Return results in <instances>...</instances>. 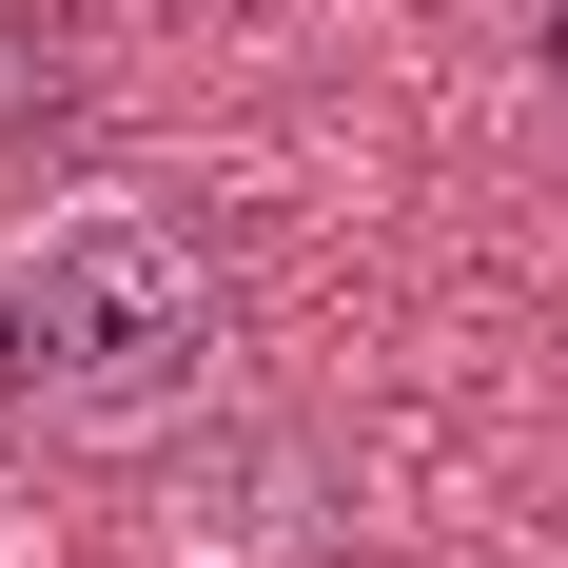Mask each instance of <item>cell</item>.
I'll list each match as a JSON object with an SVG mask.
<instances>
[{
  "mask_svg": "<svg viewBox=\"0 0 568 568\" xmlns=\"http://www.w3.org/2000/svg\"><path fill=\"white\" fill-rule=\"evenodd\" d=\"M549 79H568V0H549Z\"/></svg>",
  "mask_w": 568,
  "mask_h": 568,
  "instance_id": "4",
  "label": "cell"
},
{
  "mask_svg": "<svg viewBox=\"0 0 568 568\" xmlns=\"http://www.w3.org/2000/svg\"><path fill=\"white\" fill-rule=\"evenodd\" d=\"M314 510H334V490H314L294 432H196L176 490H158V568H294Z\"/></svg>",
  "mask_w": 568,
  "mask_h": 568,
  "instance_id": "2",
  "label": "cell"
},
{
  "mask_svg": "<svg viewBox=\"0 0 568 568\" xmlns=\"http://www.w3.org/2000/svg\"><path fill=\"white\" fill-rule=\"evenodd\" d=\"M0 334H20V393H40L59 432L138 452L176 412H216V255H196L158 196H59V216H20V255H0Z\"/></svg>",
  "mask_w": 568,
  "mask_h": 568,
  "instance_id": "1",
  "label": "cell"
},
{
  "mask_svg": "<svg viewBox=\"0 0 568 568\" xmlns=\"http://www.w3.org/2000/svg\"><path fill=\"white\" fill-rule=\"evenodd\" d=\"M99 118V20L79 0H0V158H59Z\"/></svg>",
  "mask_w": 568,
  "mask_h": 568,
  "instance_id": "3",
  "label": "cell"
}]
</instances>
